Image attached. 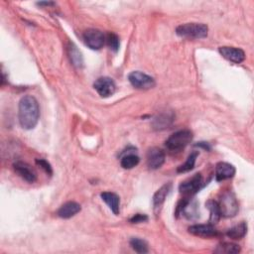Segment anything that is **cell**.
<instances>
[{"label": "cell", "mask_w": 254, "mask_h": 254, "mask_svg": "<svg viewBox=\"0 0 254 254\" xmlns=\"http://www.w3.org/2000/svg\"><path fill=\"white\" fill-rule=\"evenodd\" d=\"M40 118L39 102L33 95H25L19 101L18 119L25 130L35 128Z\"/></svg>", "instance_id": "1"}, {"label": "cell", "mask_w": 254, "mask_h": 254, "mask_svg": "<svg viewBox=\"0 0 254 254\" xmlns=\"http://www.w3.org/2000/svg\"><path fill=\"white\" fill-rule=\"evenodd\" d=\"M193 132L189 129H184L173 133L165 142L166 148L174 153L184 150L193 140Z\"/></svg>", "instance_id": "2"}, {"label": "cell", "mask_w": 254, "mask_h": 254, "mask_svg": "<svg viewBox=\"0 0 254 254\" xmlns=\"http://www.w3.org/2000/svg\"><path fill=\"white\" fill-rule=\"evenodd\" d=\"M209 27L204 23H186L176 28V33L180 37L189 39L207 38Z\"/></svg>", "instance_id": "3"}, {"label": "cell", "mask_w": 254, "mask_h": 254, "mask_svg": "<svg viewBox=\"0 0 254 254\" xmlns=\"http://www.w3.org/2000/svg\"><path fill=\"white\" fill-rule=\"evenodd\" d=\"M220 215L225 218L233 217L239 211V205L235 195L232 192H225L217 202Z\"/></svg>", "instance_id": "4"}, {"label": "cell", "mask_w": 254, "mask_h": 254, "mask_svg": "<svg viewBox=\"0 0 254 254\" xmlns=\"http://www.w3.org/2000/svg\"><path fill=\"white\" fill-rule=\"evenodd\" d=\"M128 81L131 85L137 89H150L153 88L156 85L155 80L140 71H133L128 75Z\"/></svg>", "instance_id": "5"}, {"label": "cell", "mask_w": 254, "mask_h": 254, "mask_svg": "<svg viewBox=\"0 0 254 254\" xmlns=\"http://www.w3.org/2000/svg\"><path fill=\"white\" fill-rule=\"evenodd\" d=\"M85 44L91 50H100L105 43V35L97 29H87L83 35Z\"/></svg>", "instance_id": "6"}, {"label": "cell", "mask_w": 254, "mask_h": 254, "mask_svg": "<svg viewBox=\"0 0 254 254\" xmlns=\"http://www.w3.org/2000/svg\"><path fill=\"white\" fill-rule=\"evenodd\" d=\"M202 187H203V177L200 173H198V174H195L191 179L183 182L179 187V191L185 197L190 198L196 195L201 190Z\"/></svg>", "instance_id": "7"}, {"label": "cell", "mask_w": 254, "mask_h": 254, "mask_svg": "<svg viewBox=\"0 0 254 254\" xmlns=\"http://www.w3.org/2000/svg\"><path fill=\"white\" fill-rule=\"evenodd\" d=\"M93 87L101 97H109L114 94L116 90V85L111 78L101 77L93 83Z\"/></svg>", "instance_id": "8"}, {"label": "cell", "mask_w": 254, "mask_h": 254, "mask_svg": "<svg viewBox=\"0 0 254 254\" xmlns=\"http://www.w3.org/2000/svg\"><path fill=\"white\" fill-rule=\"evenodd\" d=\"M147 166L150 170L160 169L165 162V153L162 149L153 147L147 152Z\"/></svg>", "instance_id": "9"}, {"label": "cell", "mask_w": 254, "mask_h": 254, "mask_svg": "<svg viewBox=\"0 0 254 254\" xmlns=\"http://www.w3.org/2000/svg\"><path fill=\"white\" fill-rule=\"evenodd\" d=\"M218 52L225 60L234 64H240L245 60V53L239 48L223 46L218 48Z\"/></svg>", "instance_id": "10"}, {"label": "cell", "mask_w": 254, "mask_h": 254, "mask_svg": "<svg viewBox=\"0 0 254 254\" xmlns=\"http://www.w3.org/2000/svg\"><path fill=\"white\" fill-rule=\"evenodd\" d=\"M13 169L26 182L30 184L36 182L37 173L29 164L22 161H17L13 164Z\"/></svg>", "instance_id": "11"}, {"label": "cell", "mask_w": 254, "mask_h": 254, "mask_svg": "<svg viewBox=\"0 0 254 254\" xmlns=\"http://www.w3.org/2000/svg\"><path fill=\"white\" fill-rule=\"evenodd\" d=\"M189 232L193 235L203 237V238H210L214 237L217 235V230L213 226V224L208 223V224H195L190 226Z\"/></svg>", "instance_id": "12"}, {"label": "cell", "mask_w": 254, "mask_h": 254, "mask_svg": "<svg viewBox=\"0 0 254 254\" xmlns=\"http://www.w3.org/2000/svg\"><path fill=\"white\" fill-rule=\"evenodd\" d=\"M235 175V168L233 165L226 162H219L215 166V180L220 182L232 178Z\"/></svg>", "instance_id": "13"}, {"label": "cell", "mask_w": 254, "mask_h": 254, "mask_svg": "<svg viewBox=\"0 0 254 254\" xmlns=\"http://www.w3.org/2000/svg\"><path fill=\"white\" fill-rule=\"evenodd\" d=\"M172 190V183H167L165 185H163L153 196V207H154V211L156 212H158L160 211V209L162 208L163 204L165 203V200L167 198V196L169 195V193Z\"/></svg>", "instance_id": "14"}, {"label": "cell", "mask_w": 254, "mask_h": 254, "mask_svg": "<svg viewBox=\"0 0 254 254\" xmlns=\"http://www.w3.org/2000/svg\"><path fill=\"white\" fill-rule=\"evenodd\" d=\"M82 211V207L80 204L76 203V202H68L66 204H64L57 212L58 216H60L61 218H71L73 216H75L77 213H79Z\"/></svg>", "instance_id": "15"}, {"label": "cell", "mask_w": 254, "mask_h": 254, "mask_svg": "<svg viewBox=\"0 0 254 254\" xmlns=\"http://www.w3.org/2000/svg\"><path fill=\"white\" fill-rule=\"evenodd\" d=\"M174 120V114L172 112H162L158 114L152 122L153 128L156 130H163L169 127Z\"/></svg>", "instance_id": "16"}, {"label": "cell", "mask_w": 254, "mask_h": 254, "mask_svg": "<svg viewBox=\"0 0 254 254\" xmlns=\"http://www.w3.org/2000/svg\"><path fill=\"white\" fill-rule=\"evenodd\" d=\"M67 50H68V55H69L70 61L73 64V66L77 69H82L84 67V57H83L82 52L72 42H69V44L67 46Z\"/></svg>", "instance_id": "17"}, {"label": "cell", "mask_w": 254, "mask_h": 254, "mask_svg": "<svg viewBox=\"0 0 254 254\" xmlns=\"http://www.w3.org/2000/svg\"><path fill=\"white\" fill-rule=\"evenodd\" d=\"M100 197L102 201L108 206V208L111 210V212L114 214L119 213V209H120V199L119 197L111 192H103L100 194Z\"/></svg>", "instance_id": "18"}, {"label": "cell", "mask_w": 254, "mask_h": 254, "mask_svg": "<svg viewBox=\"0 0 254 254\" xmlns=\"http://www.w3.org/2000/svg\"><path fill=\"white\" fill-rule=\"evenodd\" d=\"M247 233V223L244 221H241L240 223L232 226L226 231V235L234 240L242 239Z\"/></svg>", "instance_id": "19"}, {"label": "cell", "mask_w": 254, "mask_h": 254, "mask_svg": "<svg viewBox=\"0 0 254 254\" xmlns=\"http://www.w3.org/2000/svg\"><path fill=\"white\" fill-rule=\"evenodd\" d=\"M140 162V158L135 154H126L120 160V165L123 169L130 170L136 167Z\"/></svg>", "instance_id": "20"}, {"label": "cell", "mask_w": 254, "mask_h": 254, "mask_svg": "<svg viewBox=\"0 0 254 254\" xmlns=\"http://www.w3.org/2000/svg\"><path fill=\"white\" fill-rule=\"evenodd\" d=\"M206 207L210 210L211 215H210V223L211 224H214L216 222H218L219 218L221 217L220 215V212H219V208H218V204L215 201H209L206 204Z\"/></svg>", "instance_id": "21"}, {"label": "cell", "mask_w": 254, "mask_h": 254, "mask_svg": "<svg viewBox=\"0 0 254 254\" xmlns=\"http://www.w3.org/2000/svg\"><path fill=\"white\" fill-rule=\"evenodd\" d=\"M240 247L237 244L229 243V242H222L219 243L216 248L214 249L215 253H225V254H236L240 252Z\"/></svg>", "instance_id": "22"}, {"label": "cell", "mask_w": 254, "mask_h": 254, "mask_svg": "<svg viewBox=\"0 0 254 254\" xmlns=\"http://www.w3.org/2000/svg\"><path fill=\"white\" fill-rule=\"evenodd\" d=\"M198 156H199V152H198V151L192 152V153L189 155L187 161H186L184 164H182L181 166L178 167L177 172H178V173H187V172L192 171V170L194 169V167H195V164H196V161H197Z\"/></svg>", "instance_id": "23"}, {"label": "cell", "mask_w": 254, "mask_h": 254, "mask_svg": "<svg viewBox=\"0 0 254 254\" xmlns=\"http://www.w3.org/2000/svg\"><path fill=\"white\" fill-rule=\"evenodd\" d=\"M130 243V246L131 248L136 251L137 253H140V254H144V253H147L149 251V246H148V243L144 240V239H141L139 237H132L129 241Z\"/></svg>", "instance_id": "24"}, {"label": "cell", "mask_w": 254, "mask_h": 254, "mask_svg": "<svg viewBox=\"0 0 254 254\" xmlns=\"http://www.w3.org/2000/svg\"><path fill=\"white\" fill-rule=\"evenodd\" d=\"M105 42L107 43L108 47L110 48V50H112L113 52H117L119 50V46H120V41H119V37L114 34V33H108L105 36Z\"/></svg>", "instance_id": "25"}, {"label": "cell", "mask_w": 254, "mask_h": 254, "mask_svg": "<svg viewBox=\"0 0 254 254\" xmlns=\"http://www.w3.org/2000/svg\"><path fill=\"white\" fill-rule=\"evenodd\" d=\"M36 164L39 165L42 169L45 170V172L49 175H52L53 174V169L51 167V165L44 159H36Z\"/></svg>", "instance_id": "26"}, {"label": "cell", "mask_w": 254, "mask_h": 254, "mask_svg": "<svg viewBox=\"0 0 254 254\" xmlns=\"http://www.w3.org/2000/svg\"><path fill=\"white\" fill-rule=\"evenodd\" d=\"M148 220V216L144 213H136L130 218L131 223H142Z\"/></svg>", "instance_id": "27"}, {"label": "cell", "mask_w": 254, "mask_h": 254, "mask_svg": "<svg viewBox=\"0 0 254 254\" xmlns=\"http://www.w3.org/2000/svg\"><path fill=\"white\" fill-rule=\"evenodd\" d=\"M195 146L200 147V148H203V149H205L206 151H210V150L212 149L211 145H210L208 142H199V143H198V144H196Z\"/></svg>", "instance_id": "28"}, {"label": "cell", "mask_w": 254, "mask_h": 254, "mask_svg": "<svg viewBox=\"0 0 254 254\" xmlns=\"http://www.w3.org/2000/svg\"><path fill=\"white\" fill-rule=\"evenodd\" d=\"M37 4L40 5V6H43V5H45V6H53L56 3L55 2H38Z\"/></svg>", "instance_id": "29"}]
</instances>
